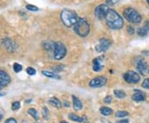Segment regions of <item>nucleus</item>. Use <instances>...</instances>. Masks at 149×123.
Returning a JSON list of instances; mask_svg holds the SVG:
<instances>
[{
  "instance_id": "1",
  "label": "nucleus",
  "mask_w": 149,
  "mask_h": 123,
  "mask_svg": "<svg viewBox=\"0 0 149 123\" xmlns=\"http://www.w3.org/2000/svg\"><path fill=\"white\" fill-rule=\"evenodd\" d=\"M106 22L108 27L113 30H118L121 29L123 26V20L121 16L116 11L109 9L107 13Z\"/></svg>"
},
{
  "instance_id": "2",
  "label": "nucleus",
  "mask_w": 149,
  "mask_h": 123,
  "mask_svg": "<svg viewBox=\"0 0 149 123\" xmlns=\"http://www.w3.org/2000/svg\"><path fill=\"white\" fill-rule=\"evenodd\" d=\"M61 19L65 27H70L74 26V24L79 20V17L74 11L65 9L61 13Z\"/></svg>"
},
{
  "instance_id": "3",
  "label": "nucleus",
  "mask_w": 149,
  "mask_h": 123,
  "mask_svg": "<svg viewBox=\"0 0 149 123\" xmlns=\"http://www.w3.org/2000/svg\"><path fill=\"white\" fill-rule=\"evenodd\" d=\"M74 30L77 35L81 37H85L90 33V24L85 18H80L74 24Z\"/></svg>"
},
{
  "instance_id": "4",
  "label": "nucleus",
  "mask_w": 149,
  "mask_h": 123,
  "mask_svg": "<svg viewBox=\"0 0 149 123\" xmlns=\"http://www.w3.org/2000/svg\"><path fill=\"white\" fill-rule=\"evenodd\" d=\"M123 17L126 20H128L131 23L138 24L142 21V17L139 13V12L133 8H127L123 10Z\"/></svg>"
},
{
  "instance_id": "5",
  "label": "nucleus",
  "mask_w": 149,
  "mask_h": 123,
  "mask_svg": "<svg viewBox=\"0 0 149 123\" xmlns=\"http://www.w3.org/2000/svg\"><path fill=\"white\" fill-rule=\"evenodd\" d=\"M54 58L57 60L63 59L66 55V48L61 42H56L54 45Z\"/></svg>"
},
{
  "instance_id": "6",
  "label": "nucleus",
  "mask_w": 149,
  "mask_h": 123,
  "mask_svg": "<svg viewBox=\"0 0 149 123\" xmlns=\"http://www.w3.org/2000/svg\"><path fill=\"white\" fill-rule=\"evenodd\" d=\"M110 8L106 4H100L95 9V15L99 20H104Z\"/></svg>"
},
{
  "instance_id": "7",
  "label": "nucleus",
  "mask_w": 149,
  "mask_h": 123,
  "mask_svg": "<svg viewBox=\"0 0 149 123\" xmlns=\"http://www.w3.org/2000/svg\"><path fill=\"white\" fill-rule=\"evenodd\" d=\"M123 79L128 84H137L140 80V76L134 71H128L123 75Z\"/></svg>"
},
{
  "instance_id": "8",
  "label": "nucleus",
  "mask_w": 149,
  "mask_h": 123,
  "mask_svg": "<svg viewBox=\"0 0 149 123\" xmlns=\"http://www.w3.org/2000/svg\"><path fill=\"white\" fill-rule=\"evenodd\" d=\"M111 41L109 40V39H105V38H103L100 39V43L95 46V50L97 52H105L111 46Z\"/></svg>"
},
{
  "instance_id": "9",
  "label": "nucleus",
  "mask_w": 149,
  "mask_h": 123,
  "mask_svg": "<svg viewBox=\"0 0 149 123\" xmlns=\"http://www.w3.org/2000/svg\"><path fill=\"white\" fill-rule=\"evenodd\" d=\"M137 69L141 75H147L149 74V65L143 59H139L137 62Z\"/></svg>"
},
{
  "instance_id": "10",
  "label": "nucleus",
  "mask_w": 149,
  "mask_h": 123,
  "mask_svg": "<svg viewBox=\"0 0 149 123\" xmlns=\"http://www.w3.org/2000/svg\"><path fill=\"white\" fill-rule=\"evenodd\" d=\"M107 79L105 77H97L90 82V86L92 88H100L105 85Z\"/></svg>"
},
{
  "instance_id": "11",
  "label": "nucleus",
  "mask_w": 149,
  "mask_h": 123,
  "mask_svg": "<svg viewBox=\"0 0 149 123\" xmlns=\"http://www.w3.org/2000/svg\"><path fill=\"white\" fill-rule=\"evenodd\" d=\"M11 82V78L9 75L3 70H0V86L6 87Z\"/></svg>"
},
{
  "instance_id": "12",
  "label": "nucleus",
  "mask_w": 149,
  "mask_h": 123,
  "mask_svg": "<svg viewBox=\"0 0 149 123\" xmlns=\"http://www.w3.org/2000/svg\"><path fill=\"white\" fill-rule=\"evenodd\" d=\"M135 92H137V93H135L132 97L133 101L142 102V101H144L146 99V94L144 93L143 92H141L139 90H135Z\"/></svg>"
},
{
  "instance_id": "13",
  "label": "nucleus",
  "mask_w": 149,
  "mask_h": 123,
  "mask_svg": "<svg viewBox=\"0 0 149 123\" xmlns=\"http://www.w3.org/2000/svg\"><path fill=\"white\" fill-rule=\"evenodd\" d=\"M72 98H73V107H74V110H76V111L80 110L83 107V104H82L81 101L78 97L74 96H72Z\"/></svg>"
},
{
  "instance_id": "14",
  "label": "nucleus",
  "mask_w": 149,
  "mask_h": 123,
  "mask_svg": "<svg viewBox=\"0 0 149 123\" xmlns=\"http://www.w3.org/2000/svg\"><path fill=\"white\" fill-rule=\"evenodd\" d=\"M3 46H4L8 50H9V51H13V50H14L13 44V42L11 41L9 39H5V40H3Z\"/></svg>"
},
{
  "instance_id": "15",
  "label": "nucleus",
  "mask_w": 149,
  "mask_h": 123,
  "mask_svg": "<svg viewBox=\"0 0 149 123\" xmlns=\"http://www.w3.org/2000/svg\"><path fill=\"white\" fill-rule=\"evenodd\" d=\"M93 64H94V66H93V70L98 72L102 69V65L101 63H100V58H96V59H94L93 61Z\"/></svg>"
},
{
  "instance_id": "16",
  "label": "nucleus",
  "mask_w": 149,
  "mask_h": 123,
  "mask_svg": "<svg viewBox=\"0 0 149 123\" xmlns=\"http://www.w3.org/2000/svg\"><path fill=\"white\" fill-rule=\"evenodd\" d=\"M49 103H50L52 106L56 107V108H61V101H60L59 99L56 98V97H52V98H50Z\"/></svg>"
},
{
  "instance_id": "17",
  "label": "nucleus",
  "mask_w": 149,
  "mask_h": 123,
  "mask_svg": "<svg viewBox=\"0 0 149 123\" xmlns=\"http://www.w3.org/2000/svg\"><path fill=\"white\" fill-rule=\"evenodd\" d=\"M42 74L45 76H47L48 78H52V79H60V76L58 75H56V73L53 72H49V71H42Z\"/></svg>"
},
{
  "instance_id": "18",
  "label": "nucleus",
  "mask_w": 149,
  "mask_h": 123,
  "mask_svg": "<svg viewBox=\"0 0 149 123\" xmlns=\"http://www.w3.org/2000/svg\"><path fill=\"white\" fill-rule=\"evenodd\" d=\"M100 113L104 116H109V115H111L112 113H113V110H112L111 108H109V107H104L100 108Z\"/></svg>"
},
{
  "instance_id": "19",
  "label": "nucleus",
  "mask_w": 149,
  "mask_h": 123,
  "mask_svg": "<svg viewBox=\"0 0 149 123\" xmlns=\"http://www.w3.org/2000/svg\"><path fill=\"white\" fill-rule=\"evenodd\" d=\"M69 117L70 120H72L74 122H83V118L78 117L77 115H75L74 113H70L69 115Z\"/></svg>"
},
{
  "instance_id": "20",
  "label": "nucleus",
  "mask_w": 149,
  "mask_h": 123,
  "mask_svg": "<svg viewBox=\"0 0 149 123\" xmlns=\"http://www.w3.org/2000/svg\"><path fill=\"white\" fill-rule=\"evenodd\" d=\"M54 45H55V43L52 41H46L43 44V47L47 50H51L52 49L54 48Z\"/></svg>"
},
{
  "instance_id": "21",
  "label": "nucleus",
  "mask_w": 149,
  "mask_h": 123,
  "mask_svg": "<svg viewBox=\"0 0 149 123\" xmlns=\"http://www.w3.org/2000/svg\"><path fill=\"white\" fill-rule=\"evenodd\" d=\"M148 31L144 27H140V28L138 29V34H139V36H140V37H146L148 35Z\"/></svg>"
},
{
  "instance_id": "22",
  "label": "nucleus",
  "mask_w": 149,
  "mask_h": 123,
  "mask_svg": "<svg viewBox=\"0 0 149 123\" xmlns=\"http://www.w3.org/2000/svg\"><path fill=\"white\" fill-rule=\"evenodd\" d=\"M113 93H114V95L115 96L118 97V98H121V99L124 98L126 97V93L123 91H122V90H114Z\"/></svg>"
},
{
  "instance_id": "23",
  "label": "nucleus",
  "mask_w": 149,
  "mask_h": 123,
  "mask_svg": "<svg viewBox=\"0 0 149 123\" xmlns=\"http://www.w3.org/2000/svg\"><path fill=\"white\" fill-rule=\"evenodd\" d=\"M27 113H29L35 120H38V114H37V112L34 109V108H30V109H28Z\"/></svg>"
},
{
  "instance_id": "24",
  "label": "nucleus",
  "mask_w": 149,
  "mask_h": 123,
  "mask_svg": "<svg viewBox=\"0 0 149 123\" xmlns=\"http://www.w3.org/2000/svg\"><path fill=\"white\" fill-rule=\"evenodd\" d=\"M128 113L126 111H118L117 113H115V116L117 117H124L126 116H128Z\"/></svg>"
},
{
  "instance_id": "25",
  "label": "nucleus",
  "mask_w": 149,
  "mask_h": 123,
  "mask_svg": "<svg viewBox=\"0 0 149 123\" xmlns=\"http://www.w3.org/2000/svg\"><path fill=\"white\" fill-rule=\"evenodd\" d=\"M22 70V67L21 64H19L18 63H15V64H13V70L16 73H19Z\"/></svg>"
},
{
  "instance_id": "26",
  "label": "nucleus",
  "mask_w": 149,
  "mask_h": 123,
  "mask_svg": "<svg viewBox=\"0 0 149 123\" xmlns=\"http://www.w3.org/2000/svg\"><path fill=\"white\" fill-rule=\"evenodd\" d=\"M42 115L46 120H48V118H49V111H48V109L47 107H43Z\"/></svg>"
},
{
  "instance_id": "27",
  "label": "nucleus",
  "mask_w": 149,
  "mask_h": 123,
  "mask_svg": "<svg viewBox=\"0 0 149 123\" xmlns=\"http://www.w3.org/2000/svg\"><path fill=\"white\" fill-rule=\"evenodd\" d=\"M27 9L30 11H32V12H35V11H38V8L37 6L35 5H32V4H27Z\"/></svg>"
},
{
  "instance_id": "28",
  "label": "nucleus",
  "mask_w": 149,
  "mask_h": 123,
  "mask_svg": "<svg viewBox=\"0 0 149 123\" xmlns=\"http://www.w3.org/2000/svg\"><path fill=\"white\" fill-rule=\"evenodd\" d=\"M142 87L144 88H148V89H149V78L144 79V81L143 82V84H142Z\"/></svg>"
},
{
  "instance_id": "29",
  "label": "nucleus",
  "mask_w": 149,
  "mask_h": 123,
  "mask_svg": "<svg viewBox=\"0 0 149 123\" xmlns=\"http://www.w3.org/2000/svg\"><path fill=\"white\" fill-rule=\"evenodd\" d=\"M20 107V102H14L13 103V106H12V109L13 111H16L17 109H19Z\"/></svg>"
},
{
  "instance_id": "30",
  "label": "nucleus",
  "mask_w": 149,
  "mask_h": 123,
  "mask_svg": "<svg viewBox=\"0 0 149 123\" xmlns=\"http://www.w3.org/2000/svg\"><path fill=\"white\" fill-rule=\"evenodd\" d=\"M27 73L29 75H36V70H34L32 67H29L27 69Z\"/></svg>"
},
{
  "instance_id": "31",
  "label": "nucleus",
  "mask_w": 149,
  "mask_h": 123,
  "mask_svg": "<svg viewBox=\"0 0 149 123\" xmlns=\"http://www.w3.org/2000/svg\"><path fill=\"white\" fill-rule=\"evenodd\" d=\"M119 2V0H106V3H108V5H115L117 4Z\"/></svg>"
},
{
  "instance_id": "32",
  "label": "nucleus",
  "mask_w": 149,
  "mask_h": 123,
  "mask_svg": "<svg viewBox=\"0 0 149 123\" xmlns=\"http://www.w3.org/2000/svg\"><path fill=\"white\" fill-rule=\"evenodd\" d=\"M104 102H105V103H108V104H109V103H110V102H112V97L110 96L106 97L104 99Z\"/></svg>"
},
{
  "instance_id": "33",
  "label": "nucleus",
  "mask_w": 149,
  "mask_h": 123,
  "mask_svg": "<svg viewBox=\"0 0 149 123\" xmlns=\"http://www.w3.org/2000/svg\"><path fill=\"white\" fill-rule=\"evenodd\" d=\"M4 123H17V121L14 119V118H9V119L6 120L5 122Z\"/></svg>"
},
{
  "instance_id": "34",
  "label": "nucleus",
  "mask_w": 149,
  "mask_h": 123,
  "mask_svg": "<svg viewBox=\"0 0 149 123\" xmlns=\"http://www.w3.org/2000/svg\"><path fill=\"white\" fill-rule=\"evenodd\" d=\"M128 32L129 33V34H133L134 33V29L133 28V27H131V26H129V27H128Z\"/></svg>"
},
{
  "instance_id": "35",
  "label": "nucleus",
  "mask_w": 149,
  "mask_h": 123,
  "mask_svg": "<svg viewBox=\"0 0 149 123\" xmlns=\"http://www.w3.org/2000/svg\"><path fill=\"white\" fill-rule=\"evenodd\" d=\"M144 27H145L148 31H149V21H146V22H145Z\"/></svg>"
},
{
  "instance_id": "36",
  "label": "nucleus",
  "mask_w": 149,
  "mask_h": 123,
  "mask_svg": "<svg viewBox=\"0 0 149 123\" xmlns=\"http://www.w3.org/2000/svg\"><path fill=\"white\" fill-rule=\"evenodd\" d=\"M128 119H123V120H121V121H119V122H118V123H128Z\"/></svg>"
},
{
  "instance_id": "37",
  "label": "nucleus",
  "mask_w": 149,
  "mask_h": 123,
  "mask_svg": "<svg viewBox=\"0 0 149 123\" xmlns=\"http://www.w3.org/2000/svg\"><path fill=\"white\" fill-rule=\"evenodd\" d=\"M142 53L143 54V55H149V51H147V50H143Z\"/></svg>"
},
{
  "instance_id": "38",
  "label": "nucleus",
  "mask_w": 149,
  "mask_h": 123,
  "mask_svg": "<svg viewBox=\"0 0 149 123\" xmlns=\"http://www.w3.org/2000/svg\"><path fill=\"white\" fill-rule=\"evenodd\" d=\"M5 95H6V93H1V92H0V97L5 96Z\"/></svg>"
},
{
  "instance_id": "39",
  "label": "nucleus",
  "mask_w": 149,
  "mask_h": 123,
  "mask_svg": "<svg viewBox=\"0 0 149 123\" xmlns=\"http://www.w3.org/2000/svg\"><path fill=\"white\" fill-rule=\"evenodd\" d=\"M65 107H70V103L69 102H65Z\"/></svg>"
},
{
  "instance_id": "40",
  "label": "nucleus",
  "mask_w": 149,
  "mask_h": 123,
  "mask_svg": "<svg viewBox=\"0 0 149 123\" xmlns=\"http://www.w3.org/2000/svg\"><path fill=\"white\" fill-rule=\"evenodd\" d=\"M1 119H2V115H1V113H0V121H1Z\"/></svg>"
},
{
  "instance_id": "41",
  "label": "nucleus",
  "mask_w": 149,
  "mask_h": 123,
  "mask_svg": "<svg viewBox=\"0 0 149 123\" xmlns=\"http://www.w3.org/2000/svg\"><path fill=\"white\" fill-rule=\"evenodd\" d=\"M147 2H148V5H149V0H147Z\"/></svg>"
},
{
  "instance_id": "42",
  "label": "nucleus",
  "mask_w": 149,
  "mask_h": 123,
  "mask_svg": "<svg viewBox=\"0 0 149 123\" xmlns=\"http://www.w3.org/2000/svg\"><path fill=\"white\" fill-rule=\"evenodd\" d=\"M61 123H67V122H61Z\"/></svg>"
},
{
  "instance_id": "43",
  "label": "nucleus",
  "mask_w": 149,
  "mask_h": 123,
  "mask_svg": "<svg viewBox=\"0 0 149 123\" xmlns=\"http://www.w3.org/2000/svg\"><path fill=\"white\" fill-rule=\"evenodd\" d=\"M1 88H2V87H1V86H0V90H1Z\"/></svg>"
}]
</instances>
